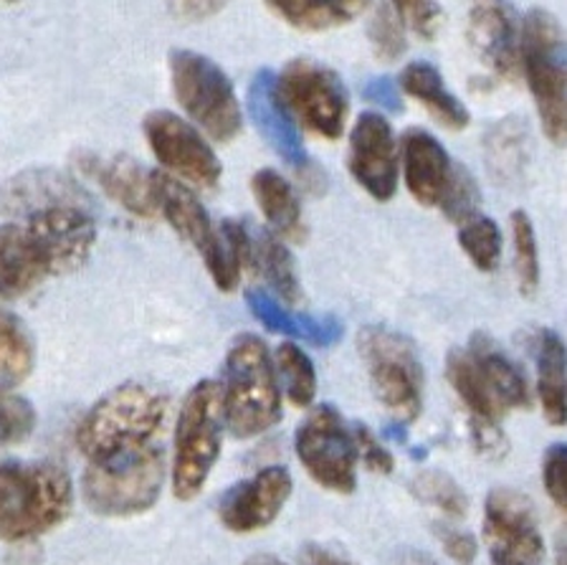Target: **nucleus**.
I'll return each instance as SVG.
<instances>
[{"label": "nucleus", "instance_id": "obj_44", "mask_svg": "<svg viewBox=\"0 0 567 565\" xmlns=\"http://www.w3.org/2000/svg\"><path fill=\"white\" fill-rule=\"evenodd\" d=\"M365 94L372 104H380V107H388V110H401V104H398L401 100H398L395 86L390 84L388 79H372Z\"/></svg>", "mask_w": 567, "mask_h": 565}, {"label": "nucleus", "instance_id": "obj_32", "mask_svg": "<svg viewBox=\"0 0 567 565\" xmlns=\"http://www.w3.org/2000/svg\"><path fill=\"white\" fill-rule=\"evenodd\" d=\"M458 246L478 271L489 274L499 269L502 261V232L496 220L476 214L458 224Z\"/></svg>", "mask_w": 567, "mask_h": 565}, {"label": "nucleus", "instance_id": "obj_8", "mask_svg": "<svg viewBox=\"0 0 567 565\" xmlns=\"http://www.w3.org/2000/svg\"><path fill=\"white\" fill-rule=\"evenodd\" d=\"M167 64L175 100L203 135L220 145L241 135V102L234 82L216 61L190 49H173Z\"/></svg>", "mask_w": 567, "mask_h": 565}, {"label": "nucleus", "instance_id": "obj_12", "mask_svg": "<svg viewBox=\"0 0 567 565\" xmlns=\"http://www.w3.org/2000/svg\"><path fill=\"white\" fill-rule=\"evenodd\" d=\"M142 132L157 163L173 178L195 188H216L224 178V165L208 137L181 114L171 110L150 112L142 120Z\"/></svg>", "mask_w": 567, "mask_h": 565}, {"label": "nucleus", "instance_id": "obj_45", "mask_svg": "<svg viewBox=\"0 0 567 565\" xmlns=\"http://www.w3.org/2000/svg\"><path fill=\"white\" fill-rule=\"evenodd\" d=\"M244 565H287V563L274 558V555H254V558H248Z\"/></svg>", "mask_w": 567, "mask_h": 565}, {"label": "nucleus", "instance_id": "obj_29", "mask_svg": "<svg viewBox=\"0 0 567 565\" xmlns=\"http://www.w3.org/2000/svg\"><path fill=\"white\" fill-rule=\"evenodd\" d=\"M254 267H259L269 287L281 297L284 305H295L299 299V279L295 259L287 249V242L277 234L264 232L254 238Z\"/></svg>", "mask_w": 567, "mask_h": 565}, {"label": "nucleus", "instance_id": "obj_23", "mask_svg": "<svg viewBox=\"0 0 567 565\" xmlns=\"http://www.w3.org/2000/svg\"><path fill=\"white\" fill-rule=\"evenodd\" d=\"M246 302H248V310L254 312L256 320H259L269 332L287 335V338H301L312 342L317 348L334 346L344 332V325L337 320L334 315H324V317L297 315L287 310L279 299H274L266 292H259V289H251V292L246 295Z\"/></svg>", "mask_w": 567, "mask_h": 565}, {"label": "nucleus", "instance_id": "obj_3", "mask_svg": "<svg viewBox=\"0 0 567 565\" xmlns=\"http://www.w3.org/2000/svg\"><path fill=\"white\" fill-rule=\"evenodd\" d=\"M167 417V396L147 383H122L86 411L76 429V446L86 462L117 456L153 444Z\"/></svg>", "mask_w": 567, "mask_h": 565}, {"label": "nucleus", "instance_id": "obj_34", "mask_svg": "<svg viewBox=\"0 0 567 565\" xmlns=\"http://www.w3.org/2000/svg\"><path fill=\"white\" fill-rule=\"evenodd\" d=\"M411 492L415 500L436 507L446 517H464L468 512L466 492L461 490L454 476H449L446 472L429 470V472L415 474L411 482Z\"/></svg>", "mask_w": 567, "mask_h": 565}, {"label": "nucleus", "instance_id": "obj_40", "mask_svg": "<svg viewBox=\"0 0 567 565\" xmlns=\"http://www.w3.org/2000/svg\"><path fill=\"white\" fill-rule=\"evenodd\" d=\"M565 462L567 449L565 444H553L543 459V487L547 497L555 502V507L565 510L567 505V487H565Z\"/></svg>", "mask_w": 567, "mask_h": 565}, {"label": "nucleus", "instance_id": "obj_26", "mask_svg": "<svg viewBox=\"0 0 567 565\" xmlns=\"http://www.w3.org/2000/svg\"><path fill=\"white\" fill-rule=\"evenodd\" d=\"M537 396L553 427L565 423V342L555 330H539L535 340Z\"/></svg>", "mask_w": 567, "mask_h": 565}, {"label": "nucleus", "instance_id": "obj_27", "mask_svg": "<svg viewBox=\"0 0 567 565\" xmlns=\"http://www.w3.org/2000/svg\"><path fill=\"white\" fill-rule=\"evenodd\" d=\"M266 6L299 31H330L358 19L370 0H266Z\"/></svg>", "mask_w": 567, "mask_h": 565}, {"label": "nucleus", "instance_id": "obj_22", "mask_svg": "<svg viewBox=\"0 0 567 565\" xmlns=\"http://www.w3.org/2000/svg\"><path fill=\"white\" fill-rule=\"evenodd\" d=\"M468 358L474 360L478 376L484 378L486 388H489L494 401L502 405L504 413L529 409V386L527 378L522 373L519 366L499 348L492 335L476 332L472 342H468Z\"/></svg>", "mask_w": 567, "mask_h": 565}, {"label": "nucleus", "instance_id": "obj_9", "mask_svg": "<svg viewBox=\"0 0 567 565\" xmlns=\"http://www.w3.org/2000/svg\"><path fill=\"white\" fill-rule=\"evenodd\" d=\"M358 348L378 403L401 423L419 419L425 378L413 342L385 325H368L358 335Z\"/></svg>", "mask_w": 567, "mask_h": 565}, {"label": "nucleus", "instance_id": "obj_31", "mask_svg": "<svg viewBox=\"0 0 567 565\" xmlns=\"http://www.w3.org/2000/svg\"><path fill=\"white\" fill-rule=\"evenodd\" d=\"M527 127L519 120H499L486 137V153H489L492 171L499 178L509 181L522 173L527 163Z\"/></svg>", "mask_w": 567, "mask_h": 565}, {"label": "nucleus", "instance_id": "obj_2", "mask_svg": "<svg viewBox=\"0 0 567 565\" xmlns=\"http://www.w3.org/2000/svg\"><path fill=\"white\" fill-rule=\"evenodd\" d=\"M74 484L66 470L49 462L0 464V541L29 543L69 517Z\"/></svg>", "mask_w": 567, "mask_h": 565}, {"label": "nucleus", "instance_id": "obj_21", "mask_svg": "<svg viewBox=\"0 0 567 565\" xmlns=\"http://www.w3.org/2000/svg\"><path fill=\"white\" fill-rule=\"evenodd\" d=\"M446 378L454 388L461 403L472 413V427L476 446L482 452H499L502 449V429L499 421L504 417L502 405L494 401L484 378L478 376L474 360L466 350H451L446 360Z\"/></svg>", "mask_w": 567, "mask_h": 565}, {"label": "nucleus", "instance_id": "obj_16", "mask_svg": "<svg viewBox=\"0 0 567 565\" xmlns=\"http://www.w3.org/2000/svg\"><path fill=\"white\" fill-rule=\"evenodd\" d=\"M295 490L287 466H264L248 480L230 487L218 502V520L226 530L238 535L269 527L287 507Z\"/></svg>", "mask_w": 567, "mask_h": 565}, {"label": "nucleus", "instance_id": "obj_5", "mask_svg": "<svg viewBox=\"0 0 567 565\" xmlns=\"http://www.w3.org/2000/svg\"><path fill=\"white\" fill-rule=\"evenodd\" d=\"M165 470V452L157 444L89 462L82 476L84 505L102 517L142 515L157 505Z\"/></svg>", "mask_w": 567, "mask_h": 565}, {"label": "nucleus", "instance_id": "obj_37", "mask_svg": "<svg viewBox=\"0 0 567 565\" xmlns=\"http://www.w3.org/2000/svg\"><path fill=\"white\" fill-rule=\"evenodd\" d=\"M478 203H482V193H478L474 175L468 173V167L456 163L449 188H446V193H443V198L439 203L441 214L449 220H454V224L458 226V224H464L466 218L478 214Z\"/></svg>", "mask_w": 567, "mask_h": 565}, {"label": "nucleus", "instance_id": "obj_33", "mask_svg": "<svg viewBox=\"0 0 567 565\" xmlns=\"http://www.w3.org/2000/svg\"><path fill=\"white\" fill-rule=\"evenodd\" d=\"M512 244H514V271L522 297H535L539 289V251L532 218L525 210H514L509 218Z\"/></svg>", "mask_w": 567, "mask_h": 565}, {"label": "nucleus", "instance_id": "obj_46", "mask_svg": "<svg viewBox=\"0 0 567 565\" xmlns=\"http://www.w3.org/2000/svg\"><path fill=\"white\" fill-rule=\"evenodd\" d=\"M0 3H13V0H0Z\"/></svg>", "mask_w": 567, "mask_h": 565}, {"label": "nucleus", "instance_id": "obj_6", "mask_svg": "<svg viewBox=\"0 0 567 565\" xmlns=\"http://www.w3.org/2000/svg\"><path fill=\"white\" fill-rule=\"evenodd\" d=\"M224 429L220 383H195L185 396L175 427L171 484L177 500L190 502L206 487L224 449Z\"/></svg>", "mask_w": 567, "mask_h": 565}, {"label": "nucleus", "instance_id": "obj_43", "mask_svg": "<svg viewBox=\"0 0 567 565\" xmlns=\"http://www.w3.org/2000/svg\"><path fill=\"white\" fill-rule=\"evenodd\" d=\"M301 565H354L350 558H344L342 553L332 551L327 545H315L309 543L301 551Z\"/></svg>", "mask_w": 567, "mask_h": 565}, {"label": "nucleus", "instance_id": "obj_11", "mask_svg": "<svg viewBox=\"0 0 567 565\" xmlns=\"http://www.w3.org/2000/svg\"><path fill=\"white\" fill-rule=\"evenodd\" d=\"M295 449L301 466L319 487L352 494L358 490V446L352 429L334 405H315L297 427Z\"/></svg>", "mask_w": 567, "mask_h": 565}, {"label": "nucleus", "instance_id": "obj_25", "mask_svg": "<svg viewBox=\"0 0 567 565\" xmlns=\"http://www.w3.org/2000/svg\"><path fill=\"white\" fill-rule=\"evenodd\" d=\"M251 191L256 206L261 208L266 224L271 226V234H277L284 242H301L305 238V216H301V203L291 185L274 167H261L254 173Z\"/></svg>", "mask_w": 567, "mask_h": 565}, {"label": "nucleus", "instance_id": "obj_35", "mask_svg": "<svg viewBox=\"0 0 567 565\" xmlns=\"http://www.w3.org/2000/svg\"><path fill=\"white\" fill-rule=\"evenodd\" d=\"M368 37H370L372 54H375L380 61H385V64H393V61L401 59L408 49L405 25L388 3H380L375 8V13H372L370 25H368Z\"/></svg>", "mask_w": 567, "mask_h": 565}, {"label": "nucleus", "instance_id": "obj_20", "mask_svg": "<svg viewBox=\"0 0 567 565\" xmlns=\"http://www.w3.org/2000/svg\"><path fill=\"white\" fill-rule=\"evenodd\" d=\"M403 163V181L411 196L421 203V206L439 208V203L446 193L451 175H454L456 163L451 161L449 150L439 143L425 130H408L401 145H398Z\"/></svg>", "mask_w": 567, "mask_h": 565}, {"label": "nucleus", "instance_id": "obj_17", "mask_svg": "<svg viewBox=\"0 0 567 565\" xmlns=\"http://www.w3.org/2000/svg\"><path fill=\"white\" fill-rule=\"evenodd\" d=\"M248 114H251L254 125L266 140V145L289 167H295L299 175H309L312 161H309L305 143H301L299 125L281 104L277 90H274L271 69H261L248 84Z\"/></svg>", "mask_w": 567, "mask_h": 565}, {"label": "nucleus", "instance_id": "obj_14", "mask_svg": "<svg viewBox=\"0 0 567 565\" xmlns=\"http://www.w3.org/2000/svg\"><path fill=\"white\" fill-rule=\"evenodd\" d=\"M348 165L354 183L380 203L390 201L401 183V153L395 132L380 112H362L350 132Z\"/></svg>", "mask_w": 567, "mask_h": 565}, {"label": "nucleus", "instance_id": "obj_4", "mask_svg": "<svg viewBox=\"0 0 567 565\" xmlns=\"http://www.w3.org/2000/svg\"><path fill=\"white\" fill-rule=\"evenodd\" d=\"M224 423L236 439H254L281 419V388L269 348L259 335L244 332L230 342L220 383Z\"/></svg>", "mask_w": 567, "mask_h": 565}, {"label": "nucleus", "instance_id": "obj_15", "mask_svg": "<svg viewBox=\"0 0 567 565\" xmlns=\"http://www.w3.org/2000/svg\"><path fill=\"white\" fill-rule=\"evenodd\" d=\"M519 19L509 0H466V41L486 72L519 76Z\"/></svg>", "mask_w": 567, "mask_h": 565}, {"label": "nucleus", "instance_id": "obj_18", "mask_svg": "<svg viewBox=\"0 0 567 565\" xmlns=\"http://www.w3.org/2000/svg\"><path fill=\"white\" fill-rule=\"evenodd\" d=\"M56 206L89 208L82 185L53 167H33L0 185V218H23Z\"/></svg>", "mask_w": 567, "mask_h": 565}, {"label": "nucleus", "instance_id": "obj_28", "mask_svg": "<svg viewBox=\"0 0 567 565\" xmlns=\"http://www.w3.org/2000/svg\"><path fill=\"white\" fill-rule=\"evenodd\" d=\"M35 346L16 315L0 310V391H13L31 376Z\"/></svg>", "mask_w": 567, "mask_h": 565}, {"label": "nucleus", "instance_id": "obj_10", "mask_svg": "<svg viewBox=\"0 0 567 565\" xmlns=\"http://www.w3.org/2000/svg\"><path fill=\"white\" fill-rule=\"evenodd\" d=\"M274 90L299 127L324 140L342 137L350 94L340 74L315 59H291L274 74Z\"/></svg>", "mask_w": 567, "mask_h": 565}, {"label": "nucleus", "instance_id": "obj_36", "mask_svg": "<svg viewBox=\"0 0 567 565\" xmlns=\"http://www.w3.org/2000/svg\"><path fill=\"white\" fill-rule=\"evenodd\" d=\"M35 409L31 401L13 391H0V452L8 446L23 444L35 429Z\"/></svg>", "mask_w": 567, "mask_h": 565}, {"label": "nucleus", "instance_id": "obj_24", "mask_svg": "<svg viewBox=\"0 0 567 565\" xmlns=\"http://www.w3.org/2000/svg\"><path fill=\"white\" fill-rule=\"evenodd\" d=\"M398 86H401L403 94L421 102V107L429 110L431 117L443 127L464 130L472 122V114L464 107V102L449 90L446 79L429 61H411V64L403 66L401 76H398Z\"/></svg>", "mask_w": 567, "mask_h": 565}, {"label": "nucleus", "instance_id": "obj_41", "mask_svg": "<svg viewBox=\"0 0 567 565\" xmlns=\"http://www.w3.org/2000/svg\"><path fill=\"white\" fill-rule=\"evenodd\" d=\"M439 541L443 545V553L449 555L451 561L458 565H474L478 555V543L472 533H464V530L456 527H436Z\"/></svg>", "mask_w": 567, "mask_h": 565}, {"label": "nucleus", "instance_id": "obj_30", "mask_svg": "<svg viewBox=\"0 0 567 565\" xmlns=\"http://www.w3.org/2000/svg\"><path fill=\"white\" fill-rule=\"evenodd\" d=\"M271 360L284 396L297 409H309L317 399V370L312 358L297 342H281Z\"/></svg>", "mask_w": 567, "mask_h": 565}, {"label": "nucleus", "instance_id": "obj_38", "mask_svg": "<svg viewBox=\"0 0 567 565\" xmlns=\"http://www.w3.org/2000/svg\"><path fill=\"white\" fill-rule=\"evenodd\" d=\"M405 31H413L423 41H433L443 25V11L436 0H388Z\"/></svg>", "mask_w": 567, "mask_h": 565}, {"label": "nucleus", "instance_id": "obj_7", "mask_svg": "<svg viewBox=\"0 0 567 565\" xmlns=\"http://www.w3.org/2000/svg\"><path fill=\"white\" fill-rule=\"evenodd\" d=\"M519 74L527 79L545 137L565 145V31L545 8H532L519 23Z\"/></svg>", "mask_w": 567, "mask_h": 565}, {"label": "nucleus", "instance_id": "obj_1", "mask_svg": "<svg viewBox=\"0 0 567 565\" xmlns=\"http://www.w3.org/2000/svg\"><path fill=\"white\" fill-rule=\"evenodd\" d=\"M96 244V220L82 206H56L0 224V302L47 279L82 269Z\"/></svg>", "mask_w": 567, "mask_h": 565}, {"label": "nucleus", "instance_id": "obj_19", "mask_svg": "<svg viewBox=\"0 0 567 565\" xmlns=\"http://www.w3.org/2000/svg\"><path fill=\"white\" fill-rule=\"evenodd\" d=\"M76 165L86 178H92L100 188L135 218H155V193L153 173L145 171L130 155L102 157L96 153H79Z\"/></svg>", "mask_w": 567, "mask_h": 565}, {"label": "nucleus", "instance_id": "obj_39", "mask_svg": "<svg viewBox=\"0 0 567 565\" xmlns=\"http://www.w3.org/2000/svg\"><path fill=\"white\" fill-rule=\"evenodd\" d=\"M352 439L354 446H358V462L368 466L370 472L375 474H390L395 470V459L388 452L383 441H380L368 427H352Z\"/></svg>", "mask_w": 567, "mask_h": 565}, {"label": "nucleus", "instance_id": "obj_13", "mask_svg": "<svg viewBox=\"0 0 567 565\" xmlns=\"http://www.w3.org/2000/svg\"><path fill=\"white\" fill-rule=\"evenodd\" d=\"M484 541L492 565H545V537L527 494L496 487L484 502Z\"/></svg>", "mask_w": 567, "mask_h": 565}, {"label": "nucleus", "instance_id": "obj_42", "mask_svg": "<svg viewBox=\"0 0 567 565\" xmlns=\"http://www.w3.org/2000/svg\"><path fill=\"white\" fill-rule=\"evenodd\" d=\"M228 0H167L173 19L181 23H200L224 11Z\"/></svg>", "mask_w": 567, "mask_h": 565}]
</instances>
